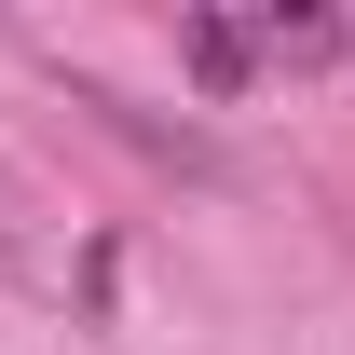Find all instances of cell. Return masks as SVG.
Returning <instances> with one entry per match:
<instances>
[{"label":"cell","instance_id":"obj_1","mask_svg":"<svg viewBox=\"0 0 355 355\" xmlns=\"http://www.w3.org/2000/svg\"><path fill=\"white\" fill-rule=\"evenodd\" d=\"M178 55H191V83H205V96H246V83H260V28H232V14H191Z\"/></svg>","mask_w":355,"mask_h":355},{"label":"cell","instance_id":"obj_2","mask_svg":"<svg viewBox=\"0 0 355 355\" xmlns=\"http://www.w3.org/2000/svg\"><path fill=\"white\" fill-rule=\"evenodd\" d=\"M246 28H260V55H328L342 42V14H314V0H260Z\"/></svg>","mask_w":355,"mask_h":355}]
</instances>
